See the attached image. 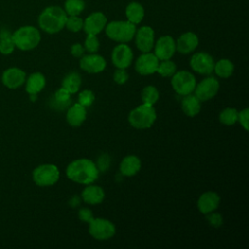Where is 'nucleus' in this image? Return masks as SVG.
<instances>
[{
    "label": "nucleus",
    "instance_id": "f257e3e1",
    "mask_svg": "<svg viewBox=\"0 0 249 249\" xmlns=\"http://www.w3.org/2000/svg\"><path fill=\"white\" fill-rule=\"evenodd\" d=\"M99 172L96 163L86 158L74 160L67 165L65 170L68 179L82 185H89L95 182L99 176Z\"/></svg>",
    "mask_w": 249,
    "mask_h": 249
},
{
    "label": "nucleus",
    "instance_id": "f03ea898",
    "mask_svg": "<svg viewBox=\"0 0 249 249\" xmlns=\"http://www.w3.org/2000/svg\"><path fill=\"white\" fill-rule=\"evenodd\" d=\"M67 14L58 6L46 8L39 16L38 23L42 30L49 34H54L65 27Z\"/></svg>",
    "mask_w": 249,
    "mask_h": 249
},
{
    "label": "nucleus",
    "instance_id": "7ed1b4c3",
    "mask_svg": "<svg viewBox=\"0 0 249 249\" xmlns=\"http://www.w3.org/2000/svg\"><path fill=\"white\" fill-rule=\"evenodd\" d=\"M127 120L132 127L147 129L156 122L157 113L153 105L142 103L129 112Z\"/></svg>",
    "mask_w": 249,
    "mask_h": 249
},
{
    "label": "nucleus",
    "instance_id": "20e7f679",
    "mask_svg": "<svg viewBox=\"0 0 249 249\" xmlns=\"http://www.w3.org/2000/svg\"><path fill=\"white\" fill-rule=\"evenodd\" d=\"M104 29L109 39L118 43H127L134 38L136 25L128 20H113L107 22Z\"/></svg>",
    "mask_w": 249,
    "mask_h": 249
},
{
    "label": "nucleus",
    "instance_id": "39448f33",
    "mask_svg": "<svg viewBox=\"0 0 249 249\" xmlns=\"http://www.w3.org/2000/svg\"><path fill=\"white\" fill-rule=\"evenodd\" d=\"M15 47L21 51H30L38 46L41 40L39 30L34 26H22L12 35Z\"/></svg>",
    "mask_w": 249,
    "mask_h": 249
},
{
    "label": "nucleus",
    "instance_id": "423d86ee",
    "mask_svg": "<svg viewBox=\"0 0 249 249\" xmlns=\"http://www.w3.org/2000/svg\"><path fill=\"white\" fill-rule=\"evenodd\" d=\"M196 86V80L193 73L187 70L176 71L171 77V87L173 90L182 96L194 92Z\"/></svg>",
    "mask_w": 249,
    "mask_h": 249
},
{
    "label": "nucleus",
    "instance_id": "0eeeda50",
    "mask_svg": "<svg viewBox=\"0 0 249 249\" xmlns=\"http://www.w3.org/2000/svg\"><path fill=\"white\" fill-rule=\"evenodd\" d=\"M60 176L59 169L52 163H44L37 166L32 172V179L39 187H49L54 185Z\"/></svg>",
    "mask_w": 249,
    "mask_h": 249
},
{
    "label": "nucleus",
    "instance_id": "6e6552de",
    "mask_svg": "<svg viewBox=\"0 0 249 249\" xmlns=\"http://www.w3.org/2000/svg\"><path fill=\"white\" fill-rule=\"evenodd\" d=\"M89 233L96 240H107L116 233L115 225L104 218H94L89 223Z\"/></svg>",
    "mask_w": 249,
    "mask_h": 249
},
{
    "label": "nucleus",
    "instance_id": "1a4fd4ad",
    "mask_svg": "<svg viewBox=\"0 0 249 249\" xmlns=\"http://www.w3.org/2000/svg\"><path fill=\"white\" fill-rule=\"evenodd\" d=\"M219 89V81L213 76H208L196 84L194 92L195 95L203 102L212 99L218 93Z\"/></svg>",
    "mask_w": 249,
    "mask_h": 249
},
{
    "label": "nucleus",
    "instance_id": "9d476101",
    "mask_svg": "<svg viewBox=\"0 0 249 249\" xmlns=\"http://www.w3.org/2000/svg\"><path fill=\"white\" fill-rule=\"evenodd\" d=\"M214 58L205 52L194 53L190 58V66L193 71L200 75H210L214 69Z\"/></svg>",
    "mask_w": 249,
    "mask_h": 249
},
{
    "label": "nucleus",
    "instance_id": "9b49d317",
    "mask_svg": "<svg viewBox=\"0 0 249 249\" xmlns=\"http://www.w3.org/2000/svg\"><path fill=\"white\" fill-rule=\"evenodd\" d=\"M111 59L116 68L126 69L130 66L133 59L132 50L126 43H120L113 49Z\"/></svg>",
    "mask_w": 249,
    "mask_h": 249
},
{
    "label": "nucleus",
    "instance_id": "f8f14e48",
    "mask_svg": "<svg viewBox=\"0 0 249 249\" xmlns=\"http://www.w3.org/2000/svg\"><path fill=\"white\" fill-rule=\"evenodd\" d=\"M159 62L160 60L154 53H142V54H140L135 61L134 69L142 76L152 75L157 72Z\"/></svg>",
    "mask_w": 249,
    "mask_h": 249
},
{
    "label": "nucleus",
    "instance_id": "ddd939ff",
    "mask_svg": "<svg viewBox=\"0 0 249 249\" xmlns=\"http://www.w3.org/2000/svg\"><path fill=\"white\" fill-rule=\"evenodd\" d=\"M153 49L159 60L171 59L176 52L175 40L169 35H163L157 40Z\"/></svg>",
    "mask_w": 249,
    "mask_h": 249
},
{
    "label": "nucleus",
    "instance_id": "4468645a",
    "mask_svg": "<svg viewBox=\"0 0 249 249\" xmlns=\"http://www.w3.org/2000/svg\"><path fill=\"white\" fill-rule=\"evenodd\" d=\"M135 45L141 53L151 52L155 45V31L151 26H141L135 32Z\"/></svg>",
    "mask_w": 249,
    "mask_h": 249
},
{
    "label": "nucleus",
    "instance_id": "2eb2a0df",
    "mask_svg": "<svg viewBox=\"0 0 249 249\" xmlns=\"http://www.w3.org/2000/svg\"><path fill=\"white\" fill-rule=\"evenodd\" d=\"M106 64L105 58L96 53L84 54L80 59V68L89 74H97L104 71Z\"/></svg>",
    "mask_w": 249,
    "mask_h": 249
},
{
    "label": "nucleus",
    "instance_id": "dca6fc26",
    "mask_svg": "<svg viewBox=\"0 0 249 249\" xmlns=\"http://www.w3.org/2000/svg\"><path fill=\"white\" fill-rule=\"evenodd\" d=\"M107 24V18L101 12H94L88 16L84 20L83 29L87 34L97 35Z\"/></svg>",
    "mask_w": 249,
    "mask_h": 249
},
{
    "label": "nucleus",
    "instance_id": "f3484780",
    "mask_svg": "<svg viewBox=\"0 0 249 249\" xmlns=\"http://www.w3.org/2000/svg\"><path fill=\"white\" fill-rule=\"evenodd\" d=\"M220 200V196L217 193L212 191L205 192L201 194L197 199V209L200 213L206 215L210 212L215 211L219 207Z\"/></svg>",
    "mask_w": 249,
    "mask_h": 249
},
{
    "label": "nucleus",
    "instance_id": "a211bd4d",
    "mask_svg": "<svg viewBox=\"0 0 249 249\" xmlns=\"http://www.w3.org/2000/svg\"><path fill=\"white\" fill-rule=\"evenodd\" d=\"M26 80V74L18 67H11L2 74V83L9 89H18L21 87Z\"/></svg>",
    "mask_w": 249,
    "mask_h": 249
},
{
    "label": "nucleus",
    "instance_id": "6ab92c4d",
    "mask_svg": "<svg viewBox=\"0 0 249 249\" xmlns=\"http://www.w3.org/2000/svg\"><path fill=\"white\" fill-rule=\"evenodd\" d=\"M198 43L199 40L196 34L191 31L185 32L175 41L176 51L182 54H189L197 48Z\"/></svg>",
    "mask_w": 249,
    "mask_h": 249
},
{
    "label": "nucleus",
    "instance_id": "aec40b11",
    "mask_svg": "<svg viewBox=\"0 0 249 249\" xmlns=\"http://www.w3.org/2000/svg\"><path fill=\"white\" fill-rule=\"evenodd\" d=\"M81 196L86 203L90 205H96L103 201L105 197V193L101 187L97 185L89 184L86 185V187L82 191Z\"/></svg>",
    "mask_w": 249,
    "mask_h": 249
},
{
    "label": "nucleus",
    "instance_id": "412c9836",
    "mask_svg": "<svg viewBox=\"0 0 249 249\" xmlns=\"http://www.w3.org/2000/svg\"><path fill=\"white\" fill-rule=\"evenodd\" d=\"M87 119V110L86 107L82 106L79 103H75L72 106L67 108L66 112V121L71 126L77 127L80 126Z\"/></svg>",
    "mask_w": 249,
    "mask_h": 249
},
{
    "label": "nucleus",
    "instance_id": "4be33fe9",
    "mask_svg": "<svg viewBox=\"0 0 249 249\" xmlns=\"http://www.w3.org/2000/svg\"><path fill=\"white\" fill-rule=\"evenodd\" d=\"M141 168V160L135 155L124 157L120 163V171L124 176L130 177L138 173Z\"/></svg>",
    "mask_w": 249,
    "mask_h": 249
},
{
    "label": "nucleus",
    "instance_id": "5701e85b",
    "mask_svg": "<svg viewBox=\"0 0 249 249\" xmlns=\"http://www.w3.org/2000/svg\"><path fill=\"white\" fill-rule=\"evenodd\" d=\"M181 108L188 117H196L201 109V101L195 94L185 95L181 101Z\"/></svg>",
    "mask_w": 249,
    "mask_h": 249
},
{
    "label": "nucleus",
    "instance_id": "b1692460",
    "mask_svg": "<svg viewBox=\"0 0 249 249\" xmlns=\"http://www.w3.org/2000/svg\"><path fill=\"white\" fill-rule=\"evenodd\" d=\"M46 86V78L40 72H35L29 75L25 83V90L28 94L39 93Z\"/></svg>",
    "mask_w": 249,
    "mask_h": 249
},
{
    "label": "nucleus",
    "instance_id": "393cba45",
    "mask_svg": "<svg viewBox=\"0 0 249 249\" xmlns=\"http://www.w3.org/2000/svg\"><path fill=\"white\" fill-rule=\"evenodd\" d=\"M145 15L143 6L138 2H131L125 8V16L128 21L133 24H138L142 21Z\"/></svg>",
    "mask_w": 249,
    "mask_h": 249
},
{
    "label": "nucleus",
    "instance_id": "a878e982",
    "mask_svg": "<svg viewBox=\"0 0 249 249\" xmlns=\"http://www.w3.org/2000/svg\"><path fill=\"white\" fill-rule=\"evenodd\" d=\"M82 85L81 75L77 72L68 73L62 80L61 87L67 89L71 94L77 93Z\"/></svg>",
    "mask_w": 249,
    "mask_h": 249
},
{
    "label": "nucleus",
    "instance_id": "bb28decb",
    "mask_svg": "<svg viewBox=\"0 0 249 249\" xmlns=\"http://www.w3.org/2000/svg\"><path fill=\"white\" fill-rule=\"evenodd\" d=\"M234 71V65L233 63L228 59V58H222L215 62L213 72L222 79L230 78Z\"/></svg>",
    "mask_w": 249,
    "mask_h": 249
},
{
    "label": "nucleus",
    "instance_id": "cd10ccee",
    "mask_svg": "<svg viewBox=\"0 0 249 249\" xmlns=\"http://www.w3.org/2000/svg\"><path fill=\"white\" fill-rule=\"evenodd\" d=\"M159 98H160V93L156 87L149 85L142 89L141 99H142L143 103L154 106V104H156L158 102Z\"/></svg>",
    "mask_w": 249,
    "mask_h": 249
},
{
    "label": "nucleus",
    "instance_id": "c85d7f7f",
    "mask_svg": "<svg viewBox=\"0 0 249 249\" xmlns=\"http://www.w3.org/2000/svg\"><path fill=\"white\" fill-rule=\"evenodd\" d=\"M238 111L232 107H227L223 109L219 114V121L225 125H233L237 122Z\"/></svg>",
    "mask_w": 249,
    "mask_h": 249
},
{
    "label": "nucleus",
    "instance_id": "c756f323",
    "mask_svg": "<svg viewBox=\"0 0 249 249\" xmlns=\"http://www.w3.org/2000/svg\"><path fill=\"white\" fill-rule=\"evenodd\" d=\"M15 49L12 34L7 30L0 32V53L3 54H10Z\"/></svg>",
    "mask_w": 249,
    "mask_h": 249
},
{
    "label": "nucleus",
    "instance_id": "7c9ffc66",
    "mask_svg": "<svg viewBox=\"0 0 249 249\" xmlns=\"http://www.w3.org/2000/svg\"><path fill=\"white\" fill-rule=\"evenodd\" d=\"M176 71H177L176 64L171 59H165V60H160L156 73H158L163 78H171Z\"/></svg>",
    "mask_w": 249,
    "mask_h": 249
},
{
    "label": "nucleus",
    "instance_id": "2f4dec72",
    "mask_svg": "<svg viewBox=\"0 0 249 249\" xmlns=\"http://www.w3.org/2000/svg\"><path fill=\"white\" fill-rule=\"evenodd\" d=\"M84 0H66L64 3V11L67 16H79L85 9Z\"/></svg>",
    "mask_w": 249,
    "mask_h": 249
},
{
    "label": "nucleus",
    "instance_id": "473e14b6",
    "mask_svg": "<svg viewBox=\"0 0 249 249\" xmlns=\"http://www.w3.org/2000/svg\"><path fill=\"white\" fill-rule=\"evenodd\" d=\"M53 101L59 106L60 109L63 107H68L69 103L71 102V93L61 87L54 92Z\"/></svg>",
    "mask_w": 249,
    "mask_h": 249
},
{
    "label": "nucleus",
    "instance_id": "72a5a7b5",
    "mask_svg": "<svg viewBox=\"0 0 249 249\" xmlns=\"http://www.w3.org/2000/svg\"><path fill=\"white\" fill-rule=\"evenodd\" d=\"M84 25V20L78 17V16H68L66 22H65V27L71 31V32H78L81 29H83Z\"/></svg>",
    "mask_w": 249,
    "mask_h": 249
},
{
    "label": "nucleus",
    "instance_id": "f704fd0d",
    "mask_svg": "<svg viewBox=\"0 0 249 249\" xmlns=\"http://www.w3.org/2000/svg\"><path fill=\"white\" fill-rule=\"evenodd\" d=\"M99 40L96 35L93 34H88L85 43H84V48L85 51H87L89 53H94L98 51L99 49Z\"/></svg>",
    "mask_w": 249,
    "mask_h": 249
},
{
    "label": "nucleus",
    "instance_id": "c9c22d12",
    "mask_svg": "<svg viewBox=\"0 0 249 249\" xmlns=\"http://www.w3.org/2000/svg\"><path fill=\"white\" fill-rule=\"evenodd\" d=\"M95 96L92 90L90 89H84L78 95V103L84 107H89L94 102Z\"/></svg>",
    "mask_w": 249,
    "mask_h": 249
},
{
    "label": "nucleus",
    "instance_id": "e433bc0d",
    "mask_svg": "<svg viewBox=\"0 0 249 249\" xmlns=\"http://www.w3.org/2000/svg\"><path fill=\"white\" fill-rule=\"evenodd\" d=\"M113 80L118 85H124L128 80V73L125 69L123 68H116L113 74Z\"/></svg>",
    "mask_w": 249,
    "mask_h": 249
},
{
    "label": "nucleus",
    "instance_id": "4c0bfd02",
    "mask_svg": "<svg viewBox=\"0 0 249 249\" xmlns=\"http://www.w3.org/2000/svg\"><path fill=\"white\" fill-rule=\"evenodd\" d=\"M206 220L209 223V225H211L214 228H219L223 225V217L221 214L216 213L215 211L210 212L208 214H206Z\"/></svg>",
    "mask_w": 249,
    "mask_h": 249
},
{
    "label": "nucleus",
    "instance_id": "58836bf2",
    "mask_svg": "<svg viewBox=\"0 0 249 249\" xmlns=\"http://www.w3.org/2000/svg\"><path fill=\"white\" fill-rule=\"evenodd\" d=\"M237 122L241 124V126L244 128V130L249 129V109L244 108L241 111L238 112V117H237Z\"/></svg>",
    "mask_w": 249,
    "mask_h": 249
},
{
    "label": "nucleus",
    "instance_id": "ea45409f",
    "mask_svg": "<svg viewBox=\"0 0 249 249\" xmlns=\"http://www.w3.org/2000/svg\"><path fill=\"white\" fill-rule=\"evenodd\" d=\"M78 217L85 223H89L93 219V214L89 208H81L78 212Z\"/></svg>",
    "mask_w": 249,
    "mask_h": 249
},
{
    "label": "nucleus",
    "instance_id": "a19ab883",
    "mask_svg": "<svg viewBox=\"0 0 249 249\" xmlns=\"http://www.w3.org/2000/svg\"><path fill=\"white\" fill-rule=\"evenodd\" d=\"M70 52H71V54L74 56V57H77V58H81L84 53H85V48L83 45L79 44V43H76V44H73L70 48Z\"/></svg>",
    "mask_w": 249,
    "mask_h": 249
},
{
    "label": "nucleus",
    "instance_id": "79ce46f5",
    "mask_svg": "<svg viewBox=\"0 0 249 249\" xmlns=\"http://www.w3.org/2000/svg\"><path fill=\"white\" fill-rule=\"evenodd\" d=\"M109 161L110 160H108V157H106V155L100 156V158L98 159V164H96L99 171L106 169L109 166Z\"/></svg>",
    "mask_w": 249,
    "mask_h": 249
},
{
    "label": "nucleus",
    "instance_id": "37998d69",
    "mask_svg": "<svg viewBox=\"0 0 249 249\" xmlns=\"http://www.w3.org/2000/svg\"><path fill=\"white\" fill-rule=\"evenodd\" d=\"M30 95V100L35 101L37 99V94H29Z\"/></svg>",
    "mask_w": 249,
    "mask_h": 249
}]
</instances>
